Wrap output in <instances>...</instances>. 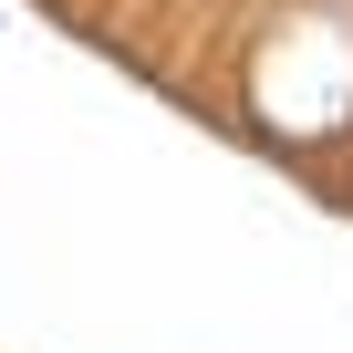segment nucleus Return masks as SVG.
I'll list each match as a JSON object with an SVG mask.
<instances>
[{"label": "nucleus", "mask_w": 353, "mask_h": 353, "mask_svg": "<svg viewBox=\"0 0 353 353\" xmlns=\"http://www.w3.org/2000/svg\"><path fill=\"white\" fill-rule=\"evenodd\" d=\"M229 52H239L229 114L270 156L322 176L353 145V0H250Z\"/></svg>", "instance_id": "nucleus-1"}]
</instances>
